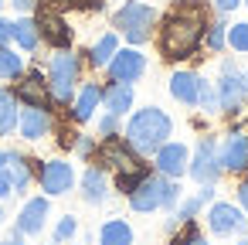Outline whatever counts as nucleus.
Wrapping results in <instances>:
<instances>
[{"label":"nucleus","mask_w":248,"mask_h":245,"mask_svg":"<svg viewBox=\"0 0 248 245\" xmlns=\"http://www.w3.org/2000/svg\"><path fill=\"white\" fill-rule=\"evenodd\" d=\"M116 51H119V34H116V31H106V34H102L89 51H85V55H89L85 62H89L92 68H106V65H109V58H112Z\"/></svg>","instance_id":"obj_26"},{"label":"nucleus","mask_w":248,"mask_h":245,"mask_svg":"<svg viewBox=\"0 0 248 245\" xmlns=\"http://www.w3.org/2000/svg\"><path fill=\"white\" fill-rule=\"evenodd\" d=\"M48 211H51V204H48L45 194L28 197L24 208H21V214H17V221H14V228H17L24 238H28V235H41L45 225H48Z\"/></svg>","instance_id":"obj_17"},{"label":"nucleus","mask_w":248,"mask_h":245,"mask_svg":"<svg viewBox=\"0 0 248 245\" xmlns=\"http://www.w3.org/2000/svg\"><path fill=\"white\" fill-rule=\"evenodd\" d=\"M4 157H7V177H11V191L14 194H24L28 187H31V177H38V160H31V157H24L21 150H4Z\"/></svg>","instance_id":"obj_19"},{"label":"nucleus","mask_w":248,"mask_h":245,"mask_svg":"<svg viewBox=\"0 0 248 245\" xmlns=\"http://www.w3.org/2000/svg\"><path fill=\"white\" fill-rule=\"evenodd\" d=\"M92 157H95V163H99L102 170H112V174L146 167L143 157L123 140V133H116V136H102V143H95V153H92Z\"/></svg>","instance_id":"obj_7"},{"label":"nucleus","mask_w":248,"mask_h":245,"mask_svg":"<svg viewBox=\"0 0 248 245\" xmlns=\"http://www.w3.org/2000/svg\"><path fill=\"white\" fill-rule=\"evenodd\" d=\"M228 45H231L234 51L248 55V21H241V24H231V28H228Z\"/></svg>","instance_id":"obj_32"},{"label":"nucleus","mask_w":248,"mask_h":245,"mask_svg":"<svg viewBox=\"0 0 248 245\" xmlns=\"http://www.w3.org/2000/svg\"><path fill=\"white\" fill-rule=\"evenodd\" d=\"M238 245H248V235H241V242H238Z\"/></svg>","instance_id":"obj_44"},{"label":"nucleus","mask_w":248,"mask_h":245,"mask_svg":"<svg viewBox=\"0 0 248 245\" xmlns=\"http://www.w3.org/2000/svg\"><path fill=\"white\" fill-rule=\"evenodd\" d=\"M197 109L201 113H207V116H217L221 109H217V92H214V85L204 79L201 82V96H197Z\"/></svg>","instance_id":"obj_31"},{"label":"nucleus","mask_w":248,"mask_h":245,"mask_svg":"<svg viewBox=\"0 0 248 245\" xmlns=\"http://www.w3.org/2000/svg\"><path fill=\"white\" fill-rule=\"evenodd\" d=\"M126 197H129V208L140 211V214H150V211H160V208L173 211L177 201H180V184L173 177H163V174L150 170Z\"/></svg>","instance_id":"obj_3"},{"label":"nucleus","mask_w":248,"mask_h":245,"mask_svg":"<svg viewBox=\"0 0 248 245\" xmlns=\"http://www.w3.org/2000/svg\"><path fill=\"white\" fill-rule=\"evenodd\" d=\"M0 221H4V204H0Z\"/></svg>","instance_id":"obj_46"},{"label":"nucleus","mask_w":248,"mask_h":245,"mask_svg":"<svg viewBox=\"0 0 248 245\" xmlns=\"http://www.w3.org/2000/svg\"><path fill=\"white\" fill-rule=\"evenodd\" d=\"M187 174L197 184H217L221 177V163H217V140L214 136H201L194 147V157L187 160Z\"/></svg>","instance_id":"obj_8"},{"label":"nucleus","mask_w":248,"mask_h":245,"mask_svg":"<svg viewBox=\"0 0 248 245\" xmlns=\"http://www.w3.org/2000/svg\"><path fill=\"white\" fill-rule=\"evenodd\" d=\"M38 184H41V191H45V197H62V194H68L72 191V184H75V167L68 163V160H45L41 167H38Z\"/></svg>","instance_id":"obj_12"},{"label":"nucleus","mask_w":248,"mask_h":245,"mask_svg":"<svg viewBox=\"0 0 248 245\" xmlns=\"http://www.w3.org/2000/svg\"><path fill=\"white\" fill-rule=\"evenodd\" d=\"M0 245H24V235H21V231L14 228V231H11L7 238H0Z\"/></svg>","instance_id":"obj_41"},{"label":"nucleus","mask_w":248,"mask_h":245,"mask_svg":"<svg viewBox=\"0 0 248 245\" xmlns=\"http://www.w3.org/2000/svg\"><path fill=\"white\" fill-rule=\"evenodd\" d=\"M14 4V11H21V14H34L38 11V0H11Z\"/></svg>","instance_id":"obj_38"},{"label":"nucleus","mask_w":248,"mask_h":245,"mask_svg":"<svg viewBox=\"0 0 248 245\" xmlns=\"http://www.w3.org/2000/svg\"><path fill=\"white\" fill-rule=\"evenodd\" d=\"M51 245H72V242H51Z\"/></svg>","instance_id":"obj_45"},{"label":"nucleus","mask_w":248,"mask_h":245,"mask_svg":"<svg viewBox=\"0 0 248 245\" xmlns=\"http://www.w3.org/2000/svg\"><path fill=\"white\" fill-rule=\"evenodd\" d=\"M82 197H85V204H106V197H109V170H102L99 163L85 167V174H82Z\"/></svg>","instance_id":"obj_23"},{"label":"nucleus","mask_w":248,"mask_h":245,"mask_svg":"<svg viewBox=\"0 0 248 245\" xmlns=\"http://www.w3.org/2000/svg\"><path fill=\"white\" fill-rule=\"evenodd\" d=\"M99 106H102V85L99 82H85V85L75 89V96L68 102V116H72V123H89V119H95Z\"/></svg>","instance_id":"obj_16"},{"label":"nucleus","mask_w":248,"mask_h":245,"mask_svg":"<svg viewBox=\"0 0 248 245\" xmlns=\"http://www.w3.org/2000/svg\"><path fill=\"white\" fill-rule=\"evenodd\" d=\"M241 4V0H214V7H217V14H231L234 7Z\"/></svg>","instance_id":"obj_40"},{"label":"nucleus","mask_w":248,"mask_h":245,"mask_svg":"<svg viewBox=\"0 0 248 245\" xmlns=\"http://www.w3.org/2000/svg\"><path fill=\"white\" fill-rule=\"evenodd\" d=\"M11 24H14V21H4V17H0V48L11 45Z\"/></svg>","instance_id":"obj_39"},{"label":"nucleus","mask_w":248,"mask_h":245,"mask_svg":"<svg viewBox=\"0 0 248 245\" xmlns=\"http://www.w3.org/2000/svg\"><path fill=\"white\" fill-rule=\"evenodd\" d=\"M38 28H41V41H48L51 48H72V28H68V21L58 14V11H51V7H45L38 17Z\"/></svg>","instance_id":"obj_18"},{"label":"nucleus","mask_w":248,"mask_h":245,"mask_svg":"<svg viewBox=\"0 0 248 245\" xmlns=\"http://www.w3.org/2000/svg\"><path fill=\"white\" fill-rule=\"evenodd\" d=\"M51 7V11H58V7H65V4H72V0H38V7Z\"/></svg>","instance_id":"obj_42"},{"label":"nucleus","mask_w":248,"mask_h":245,"mask_svg":"<svg viewBox=\"0 0 248 245\" xmlns=\"http://www.w3.org/2000/svg\"><path fill=\"white\" fill-rule=\"evenodd\" d=\"M133 225L123 221V218H109L102 228H99V245H133Z\"/></svg>","instance_id":"obj_27"},{"label":"nucleus","mask_w":248,"mask_h":245,"mask_svg":"<svg viewBox=\"0 0 248 245\" xmlns=\"http://www.w3.org/2000/svg\"><path fill=\"white\" fill-rule=\"evenodd\" d=\"M156 21H160L156 7L143 4V0H126V4L112 14V28H116L133 48H136V45H146V41L156 34Z\"/></svg>","instance_id":"obj_5"},{"label":"nucleus","mask_w":248,"mask_h":245,"mask_svg":"<svg viewBox=\"0 0 248 245\" xmlns=\"http://www.w3.org/2000/svg\"><path fill=\"white\" fill-rule=\"evenodd\" d=\"M241 4H248V0H241Z\"/></svg>","instance_id":"obj_48"},{"label":"nucleus","mask_w":248,"mask_h":245,"mask_svg":"<svg viewBox=\"0 0 248 245\" xmlns=\"http://www.w3.org/2000/svg\"><path fill=\"white\" fill-rule=\"evenodd\" d=\"M11 41H17V48H24V51H38L41 48V28H38V21L31 14H24L21 21H14L11 24Z\"/></svg>","instance_id":"obj_24"},{"label":"nucleus","mask_w":248,"mask_h":245,"mask_svg":"<svg viewBox=\"0 0 248 245\" xmlns=\"http://www.w3.org/2000/svg\"><path fill=\"white\" fill-rule=\"evenodd\" d=\"M106 72H109V79L112 82H140L143 75H146V55L140 51V48H119L112 58H109V65H106Z\"/></svg>","instance_id":"obj_13"},{"label":"nucleus","mask_w":248,"mask_h":245,"mask_svg":"<svg viewBox=\"0 0 248 245\" xmlns=\"http://www.w3.org/2000/svg\"><path fill=\"white\" fill-rule=\"evenodd\" d=\"M75 231H78V218H75V214H65V218L55 225V242H72Z\"/></svg>","instance_id":"obj_33"},{"label":"nucleus","mask_w":248,"mask_h":245,"mask_svg":"<svg viewBox=\"0 0 248 245\" xmlns=\"http://www.w3.org/2000/svg\"><path fill=\"white\" fill-rule=\"evenodd\" d=\"M238 208L248 214V170H245V180L238 184Z\"/></svg>","instance_id":"obj_37"},{"label":"nucleus","mask_w":248,"mask_h":245,"mask_svg":"<svg viewBox=\"0 0 248 245\" xmlns=\"http://www.w3.org/2000/svg\"><path fill=\"white\" fill-rule=\"evenodd\" d=\"M190 245H211V242H207V238H204V235H197V238H194V242H190Z\"/></svg>","instance_id":"obj_43"},{"label":"nucleus","mask_w":248,"mask_h":245,"mask_svg":"<svg viewBox=\"0 0 248 245\" xmlns=\"http://www.w3.org/2000/svg\"><path fill=\"white\" fill-rule=\"evenodd\" d=\"M224 45H228V24L217 17V21H211L207 31H204V48L217 55V51H224Z\"/></svg>","instance_id":"obj_29"},{"label":"nucleus","mask_w":248,"mask_h":245,"mask_svg":"<svg viewBox=\"0 0 248 245\" xmlns=\"http://www.w3.org/2000/svg\"><path fill=\"white\" fill-rule=\"evenodd\" d=\"M214 92H217V109L224 116H238L248 106V72L238 62L224 58L221 62V75L214 82Z\"/></svg>","instance_id":"obj_6"},{"label":"nucleus","mask_w":248,"mask_h":245,"mask_svg":"<svg viewBox=\"0 0 248 245\" xmlns=\"http://www.w3.org/2000/svg\"><path fill=\"white\" fill-rule=\"evenodd\" d=\"M21 72H24V58H21L11 45L0 48V79H4V82H14Z\"/></svg>","instance_id":"obj_28"},{"label":"nucleus","mask_w":248,"mask_h":245,"mask_svg":"<svg viewBox=\"0 0 248 245\" xmlns=\"http://www.w3.org/2000/svg\"><path fill=\"white\" fill-rule=\"evenodd\" d=\"M201 75L197 72H187V68H180V72H173L170 75V96L180 102V106H187V109H197V96H201Z\"/></svg>","instance_id":"obj_21"},{"label":"nucleus","mask_w":248,"mask_h":245,"mask_svg":"<svg viewBox=\"0 0 248 245\" xmlns=\"http://www.w3.org/2000/svg\"><path fill=\"white\" fill-rule=\"evenodd\" d=\"M0 7H4V0H0Z\"/></svg>","instance_id":"obj_47"},{"label":"nucleus","mask_w":248,"mask_h":245,"mask_svg":"<svg viewBox=\"0 0 248 245\" xmlns=\"http://www.w3.org/2000/svg\"><path fill=\"white\" fill-rule=\"evenodd\" d=\"M187 160H190V150L187 143H177V140H167L156 153H153V170L163 174V177H173L180 180L187 174Z\"/></svg>","instance_id":"obj_15"},{"label":"nucleus","mask_w":248,"mask_h":245,"mask_svg":"<svg viewBox=\"0 0 248 245\" xmlns=\"http://www.w3.org/2000/svg\"><path fill=\"white\" fill-rule=\"evenodd\" d=\"M102 109L106 113H116V116H126L133 109V82H106L102 85Z\"/></svg>","instance_id":"obj_22"},{"label":"nucleus","mask_w":248,"mask_h":245,"mask_svg":"<svg viewBox=\"0 0 248 245\" xmlns=\"http://www.w3.org/2000/svg\"><path fill=\"white\" fill-rule=\"evenodd\" d=\"M14 191H11V177H7V157L0 150V201H7Z\"/></svg>","instance_id":"obj_35"},{"label":"nucleus","mask_w":248,"mask_h":245,"mask_svg":"<svg viewBox=\"0 0 248 245\" xmlns=\"http://www.w3.org/2000/svg\"><path fill=\"white\" fill-rule=\"evenodd\" d=\"M156 48L163 62H187L204 48V31L211 24L207 0H173L170 11L156 21Z\"/></svg>","instance_id":"obj_1"},{"label":"nucleus","mask_w":248,"mask_h":245,"mask_svg":"<svg viewBox=\"0 0 248 245\" xmlns=\"http://www.w3.org/2000/svg\"><path fill=\"white\" fill-rule=\"evenodd\" d=\"M221 174H245L248 170V130H228L217 143Z\"/></svg>","instance_id":"obj_10"},{"label":"nucleus","mask_w":248,"mask_h":245,"mask_svg":"<svg viewBox=\"0 0 248 245\" xmlns=\"http://www.w3.org/2000/svg\"><path fill=\"white\" fill-rule=\"evenodd\" d=\"M51 130H55L51 109H45V106H21V113H17V133H21V140L38 143V140H45Z\"/></svg>","instance_id":"obj_14"},{"label":"nucleus","mask_w":248,"mask_h":245,"mask_svg":"<svg viewBox=\"0 0 248 245\" xmlns=\"http://www.w3.org/2000/svg\"><path fill=\"white\" fill-rule=\"evenodd\" d=\"M123 116H116V113H106V116H99V136H116V133H123V123H119Z\"/></svg>","instance_id":"obj_34"},{"label":"nucleus","mask_w":248,"mask_h":245,"mask_svg":"<svg viewBox=\"0 0 248 245\" xmlns=\"http://www.w3.org/2000/svg\"><path fill=\"white\" fill-rule=\"evenodd\" d=\"M146 174H150V163H146V167H136V170H119V174H112V184H116L119 194H129Z\"/></svg>","instance_id":"obj_30"},{"label":"nucleus","mask_w":248,"mask_h":245,"mask_svg":"<svg viewBox=\"0 0 248 245\" xmlns=\"http://www.w3.org/2000/svg\"><path fill=\"white\" fill-rule=\"evenodd\" d=\"M207 228L214 235H221V238H228V235H248V214L238 204H231V201H211V208H207Z\"/></svg>","instance_id":"obj_9"},{"label":"nucleus","mask_w":248,"mask_h":245,"mask_svg":"<svg viewBox=\"0 0 248 245\" xmlns=\"http://www.w3.org/2000/svg\"><path fill=\"white\" fill-rule=\"evenodd\" d=\"M72 150H75L78 157H92V153H95V140L78 133V136H75V143H72Z\"/></svg>","instance_id":"obj_36"},{"label":"nucleus","mask_w":248,"mask_h":245,"mask_svg":"<svg viewBox=\"0 0 248 245\" xmlns=\"http://www.w3.org/2000/svg\"><path fill=\"white\" fill-rule=\"evenodd\" d=\"M173 136V119L160 109V106H143L129 116L126 130H123V140L140 153V157H150L156 153L167 140Z\"/></svg>","instance_id":"obj_2"},{"label":"nucleus","mask_w":248,"mask_h":245,"mask_svg":"<svg viewBox=\"0 0 248 245\" xmlns=\"http://www.w3.org/2000/svg\"><path fill=\"white\" fill-rule=\"evenodd\" d=\"M211 201H214V184H201V191H197L194 197L177 201V208H173V211H170V218H167V231H173L180 221L197 218V214H201V208H204V204H211Z\"/></svg>","instance_id":"obj_20"},{"label":"nucleus","mask_w":248,"mask_h":245,"mask_svg":"<svg viewBox=\"0 0 248 245\" xmlns=\"http://www.w3.org/2000/svg\"><path fill=\"white\" fill-rule=\"evenodd\" d=\"M14 96L21 106H45V109H55L51 102V89H48V79L41 68H31V72H21L14 79Z\"/></svg>","instance_id":"obj_11"},{"label":"nucleus","mask_w":248,"mask_h":245,"mask_svg":"<svg viewBox=\"0 0 248 245\" xmlns=\"http://www.w3.org/2000/svg\"><path fill=\"white\" fill-rule=\"evenodd\" d=\"M17 113H21V102H17L14 89L0 85V136H11L17 130Z\"/></svg>","instance_id":"obj_25"},{"label":"nucleus","mask_w":248,"mask_h":245,"mask_svg":"<svg viewBox=\"0 0 248 245\" xmlns=\"http://www.w3.org/2000/svg\"><path fill=\"white\" fill-rule=\"evenodd\" d=\"M45 79H48V89H51V102L68 106L75 89H78V82H82V58L72 48H55Z\"/></svg>","instance_id":"obj_4"}]
</instances>
